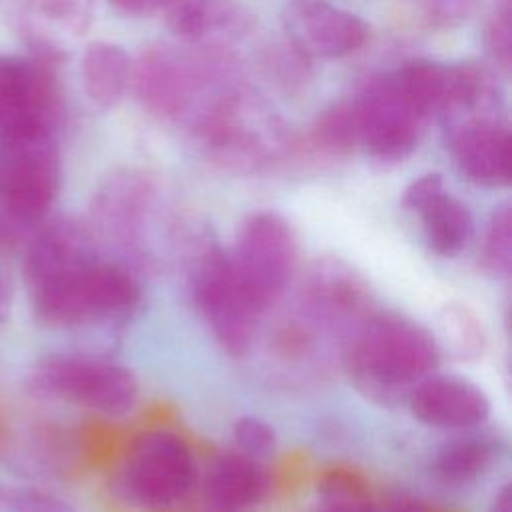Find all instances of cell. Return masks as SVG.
<instances>
[{"label":"cell","mask_w":512,"mask_h":512,"mask_svg":"<svg viewBox=\"0 0 512 512\" xmlns=\"http://www.w3.org/2000/svg\"><path fill=\"white\" fill-rule=\"evenodd\" d=\"M440 356L434 332L426 326L400 312H376L354 330L346 360L362 392L380 402H396L436 372Z\"/></svg>","instance_id":"obj_1"},{"label":"cell","mask_w":512,"mask_h":512,"mask_svg":"<svg viewBox=\"0 0 512 512\" xmlns=\"http://www.w3.org/2000/svg\"><path fill=\"white\" fill-rule=\"evenodd\" d=\"M26 288L36 320L50 328L122 320L142 296L128 268L98 254L26 282Z\"/></svg>","instance_id":"obj_2"},{"label":"cell","mask_w":512,"mask_h":512,"mask_svg":"<svg viewBox=\"0 0 512 512\" xmlns=\"http://www.w3.org/2000/svg\"><path fill=\"white\" fill-rule=\"evenodd\" d=\"M198 482L188 442L166 428L138 434L114 472V492L130 506L166 510L180 504Z\"/></svg>","instance_id":"obj_3"},{"label":"cell","mask_w":512,"mask_h":512,"mask_svg":"<svg viewBox=\"0 0 512 512\" xmlns=\"http://www.w3.org/2000/svg\"><path fill=\"white\" fill-rule=\"evenodd\" d=\"M30 388L104 416H122L138 400V380L126 366L88 352H54L30 372Z\"/></svg>","instance_id":"obj_4"},{"label":"cell","mask_w":512,"mask_h":512,"mask_svg":"<svg viewBox=\"0 0 512 512\" xmlns=\"http://www.w3.org/2000/svg\"><path fill=\"white\" fill-rule=\"evenodd\" d=\"M60 186V162L50 130L16 128L0 134V202L18 222H40Z\"/></svg>","instance_id":"obj_5"},{"label":"cell","mask_w":512,"mask_h":512,"mask_svg":"<svg viewBox=\"0 0 512 512\" xmlns=\"http://www.w3.org/2000/svg\"><path fill=\"white\" fill-rule=\"evenodd\" d=\"M228 256L240 286L262 312L284 294L294 276L298 258L296 232L276 212H254L240 224Z\"/></svg>","instance_id":"obj_6"},{"label":"cell","mask_w":512,"mask_h":512,"mask_svg":"<svg viewBox=\"0 0 512 512\" xmlns=\"http://www.w3.org/2000/svg\"><path fill=\"white\" fill-rule=\"evenodd\" d=\"M192 298L216 342L232 356H244L254 340L260 310L240 286L230 256L208 244L194 258Z\"/></svg>","instance_id":"obj_7"},{"label":"cell","mask_w":512,"mask_h":512,"mask_svg":"<svg viewBox=\"0 0 512 512\" xmlns=\"http://www.w3.org/2000/svg\"><path fill=\"white\" fill-rule=\"evenodd\" d=\"M358 140L378 160H400L418 140L422 116L402 96L392 76L376 78L354 104Z\"/></svg>","instance_id":"obj_8"},{"label":"cell","mask_w":512,"mask_h":512,"mask_svg":"<svg viewBox=\"0 0 512 512\" xmlns=\"http://www.w3.org/2000/svg\"><path fill=\"white\" fill-rule=\"evenodd\" d=\"M282 22L300 52L320 58L350 54L368 38V24L360 16L328 0H288Z\"/></svg>","instance_id":"obj_9"},{"label":"cell","mask_w":512,"mask_h":512,"mask_svg":"<svg viewBox=\"0 0 512 512\" xmlns=\"http://www.w3.org/2000/svg\"><path fill=\"white\" fill-rule=\"evenodd\" d=\"M272 122L242 94L220 98L200 120L204 144L226 164L238 168L258 164L268 144L264 138L272 134Z\"/></svg>","instance_id":"obj_10"},{"label":"cell","mask_w":512,"mask_h":512,"mask_svg":"<svg viewBox=\"0 0 512 512\" xmlns=\"http://www.w3.org/2000/svg\"><path fill=\"white\" fill-rule=\"evenodd\" d=\"M406 404L414 418L434 428L466 430L480 426L490 416L486 392L460 376H426L410 390Z\"/></svg>","instance_id":"obj_11"},{"label":"cell","mask_w":512,"mask_h":512,"mask_svg":"<svg viewBox=\"0 0 512 512\" xmlns=\"http://www.w3.org/2000/svg\"><path fill=\"white\" fill-rule=\"evenodd\" d=\"M452 156L474 184L496 188L510 182V134L486 118L464 122L450 136Z\"/></svg>","instance_id":"obj_12"},{"label":"cell","mask_w":512,"mask_h":512,"mask_svg":"<svg viewBox=\"0 0 512 512\" xmlns=\"http://www.w3.org/2000/svg\"><path fill=\"white\" fill-rule=\"evenodd\" d=\"M198 74L184 56L170 48L142 54L136 70V92L142 104L160 116H178L194 98Z\"/></svg>","instance_id":"obj_13"},{"label":"cell","mask_w":512,"mask_h":512,"mask_svg":"<svg viewBox=\"0 0 512 512\" xmlns=\"http://www.w3.org/2000/svg\"><path fill=\"white\" fill-rule=\"evenodd\" d=\"M208 500L220 512H242L258 502L270 490L266 466L240 450H230L212 460L204 480Z\"/></svg>","instance_id":"obj_14"},{"label":"cell","mask_w":512,"mask_h":512,"mask_svg":"<svg viewBox=\"0 0 512 512\" xmlns=\"http://www.w3.org/2000/svg\"><path fill=\"white\" fill-rule=\"evenodd\" d=\"M416 214L422 220L426 242L436 254L454 258L468 246L474 230L472 214L464 202L446 190L428 200Z\"/></svg>","instance_id":"obj_15"},{"label":"cell","mask_w":512,"mask_h":512,"mask_svg":"<svg viewBox=\"0 0 512 512\" xmlns=\"http://www.w3.org/2000/svg\"><path fill=\"white\" fill-rule=\"evenodd\" d=\"M500 444V438L488 432L452 438L436 452L434 470L448 484L474 482L496 462Z\"/></svg>","instance_id":"obj_16"},{"label":"cell","mask_w":512,"mask_h":512,"mask_svg":"<svg viewBox=\"0 0 512 512\" xmlns=\"http://www.w3.org/2000/svg\"><path fill=\"white\" fill-rule=\"evenodd\" d=\"M82 82L88 98L98 108L120 102L130 80V60L120 46L108 42L90 44L82 56Z\"/></svg>","instance_id":"obj_17"},{"label":"cell","mask_w":512,"mask_h":512,"mask_svg":"<svg viewBox=\"0 0 512 512\" xmlns=\"http://www.w3.org/2000/svg\"><path fill=\"white\" fill-rule=\"evenodd\" d=\"M148 204V188L142 180H114L98 198L96 214L102 228L122 244L134 242L142 210Z\"/></svg>","instance_id":"obj_18"},{"label":"cell","mask_w":512,"mask_h":512,"mask_svg":"<svg viewBox=\"0 0 512 512\" xmlns=\"http://www.w3.org/2000/svg\"><path fill=\"white\" fill-rule=\"evenodd\" d=\"M402 96L422 116L446 110L448 98V66L428 60H416L392 74Z\"/></svg>","instance_id":"obj_19"},{"label":"cell","mask_w":512,"mask_h":512,"mask_svg":"<svg viewBox=\"0 0 512 512\" xmlns=\"http://www.w3.org/2000/svg\"><path fill=\"white\" fill-rule=\"evenodd\" d=\"M438 334H434L438 348L448 350L458 360H474L482 354L486 336L482 322L476 318V314L456 302L446 304L436 320Z\"/></svg>","instance_id":"obj_20"},{"label":"cell","mask_w":512,"mask_h":512,"mask_svg":"<svg viewBox=\"0 0 512 512\" xmlns=\"http://www.w3.org/2000/svg\"><path fill=\"white\" fill-rule=\"evenodd\" d=\"M368 486L348 470H330L318 484L316 512H378Z\"/></svg>","instance_id":"obj_21"},{"label":"cell","mask_w":512,"mask_h":512,"mask_svg":"<svg viewBox=\"0 0 512 512\" xmlns=\"http://www.w3.org/2000/svg\"><path fill=\"white\" fill-rule=\"evenodd\" d=\"M234 14V0H170L168 24L188 40L204 36L210 28L228 22Z\"/></svg>","instance_id":"obj_22"},{"label":"cell","mask_w":512,"mask_h":512,"mask_svg":"<svg viewBox=\"0 0 512 512\" xmlns=\"http://www.w3.org/2000/svg\"><path fill=\"white\" fill-rule=\"evenodd\" d=\"M482 268L496 278H508L512 264V212L508 206L498 208L484 234L482 252H480Z\"/></svg>","instance_id":"obj_23"},{"label":"cell","mask_w":512,"mask_h":512,"mask_svg":"<svg viewBox=\"0 0 512 512\" xmlns=\"http://www.w3.org/2000/svg\"><path fill=\"white\" fill-rule=\"evenodd\" d=\"M314 136L318 146L328 152L342 154L348 152L358 140V124L354 104L340 102L328 108L316 122Z\"/></svg>","instance_id":"obj_24"},{"label":"cell","mask_w":512,"mask_h":512,"mask_svg":"<svg viewBox=\"0 0 512 512\" xmlns=\"http://www.w3.org/2000/svg\"><path fill=\"white\" fill-rule=\"evenodd\" d=\"M232 438L236 442V450L258 460L268 456L276 446L274 428L258 416H240L232 424Z\"/></svg>","instance_id":"obj_25"},{"label":"cell","mask_w":512,"mask_h":512,"mask_svg":"<svg viewBox=\"0 0 512 512\" xmlns=\"http://www.w3.org/2000/svg\"><path fill=\"white\" fill-rule=\"evenodd\" d=\"M6 502L12 512H76L70 502L40 488H16Z\"/></svg>","instance_id":"obj_26"},{"label":"cell","mask_w":512,"mask_h":512,"mask_svg":"<svg viewBox=\"0 0 512 512\" xmlns=\"http://www.w3.org/2000/svg\"><path fill=\"white\" fill-rule=\"evenodd\" d=\"M488 48L502 62V66L510 64L512 50V24H510V0H502L492 16L486 32Z\"/></svg>","instance_id":"obj_27"},{"label":"cell","mask_w":512,"mask_h":512,"mask_svg":"<svg viewBox=\"0 0 512 512\" xmlns=\"http://www.w3.org/2000/svg\"><path fill=\"white\" fill-rule=\"evenodd\" d=\"M442 190H444V182L440 174H424L408 184V188L402 194V204L404 208L418 212L428 200H432Z\"/></svg>","instance_id":"obj_28"},{"label":"cell","mask_w":512,"mask_h":512,"mask_svg":"<svg viewBox=\"0 0 512 512\" xmlns=\"http://www.w3.org/2000/svg\"><path fill=\"white\" fill-rule=\"evenodd\" d=\"M110 2L126 14H148L160 6L170 4V0H110Z\"/></svg>","instance_id":"obj_29"},{"label":"cell","mask_w":512,"mask_h":512,"mask_svg":"<svg viewBox=\"0 0 512 512\" xmlns=\"http://www.w3.org/2000/svg\"><path fill=\"white\" fill-rule=\"evenodd\" d=\"M424 2L432 14L440 18H450V16L462 14V10H466L468 0H424Z\"/></svg>","instance_id":"obj_30"},{"label":"cell","mask_w":512,"mask_h":512,"mask_svg":"<svg viewBox=\"0 0 512 512\" xmlns=\"http://www.w3.org/2000/svg\"><path fill=\"white\" fill-rule=\"evenodd\" d=\"M378 512H432L426 504L412 498H396L378 508Z\"/></svg>","instance_id":"obj_31"},{"label":"cell","mask_w":512,"mask_h":512,"mask_svg":"<svg viewBox=\"0 0 512 512\" xmlns=\"http://www.w3.org/2000/svg\"><path fill=\"white\" fill-rule=\"evenodd\" d=\"M488 512H512V488L510 484H502L494 494Z\"/></svg>","instance_id":"obj_32"},{"label":"cell","mask_w":512,"mask_h":512,"mask_svg":"<svg viewBox=\"0 0 512 512\" xmlns=\"http://www.w3.org/2000/svg\"><path fill=\"white\" fill-rule=\"evenodd\" d=\"M2 60V58H0ZM6 128V110H4V102H2V92H0V132Z\"/></svg>","instance_id":"obj_33"},{"label":"cell","mask_w":512,"mask_h":512,"mask_svg":"<svg viewBox=\"0 0 512 512\" xmlns=\"http://www.w3.org/2000/svg\"><path fill=\"white\" fill-rule=\"evenodd\" d=\"M0 500H2V494H0Z\"/></svg>","instance_id":"obj_34"}]
</instances>
